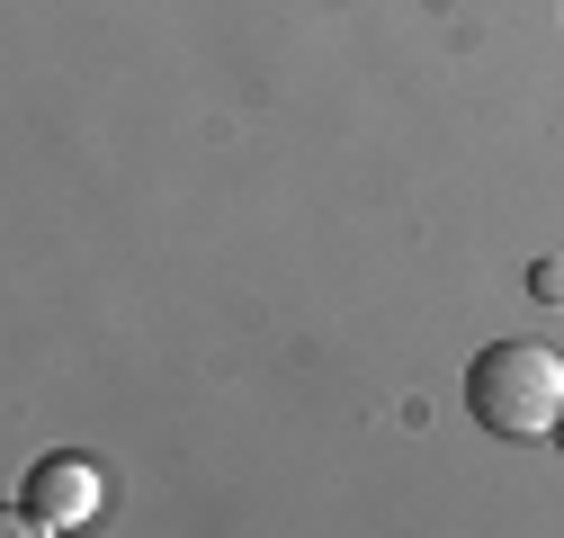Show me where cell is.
Segmentation results:
<instances>
[{"mask_svg": "<svg viewBox=\"0 0 564 538\" xmlns=\"http://www.w3.org/2000/svg\"><path fill=\"white\" fill-rule=\"evenodd\" d=\"M466 413L492 440H555L564 422V359L546 342H484L466 368Z\"/></svg>", "mask_w": 564, "mask_h": 538, "instance_id": "cell-1", "label": "cell"}, {"mask_svg": "<svg viewBox=\"0 0 564 538\" xmlns=\"http://www.w3.org/2000/svg\"><path fill=\"white\" fill-rule=\"evenodd\" d=\"M99 466L90 458H36L28 466V494H19V529H82L99 520Z\"/></svg>", "mask_w": 564, "mask_h": 538, "instance_id": "cell-2", "label": "cell"}, {"mask_svg": "<svg viewBox=\"0 0 564 538\" xmlns=\"http://www.w3.org/2000/svg\"><path fill=\"white\" fill-rule=\"evenodd\" d=\"M529 288H538L546 305H564V260H538V269H529Z\"/></svg>", "mask_w": 564, "mask_h": 538, "instance_id": "cell-3", "label": "cell"}, {"mask_svg": "<svg viewBox=\"0 0 564 538\" xmlns=\"http://www.w3.org/2000/svg\"><path fill=\"white\" fill-rule=\"evenodd\" d=\"M555 449H564V422H555Z\"/></svg>", "mask_w": 564, "mask_h": 538, "instance_id": "cell-4", "label": "cell"}]
</instances>
